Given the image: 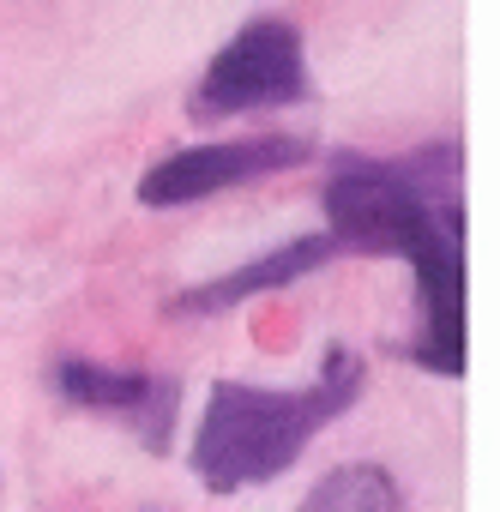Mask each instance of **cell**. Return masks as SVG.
Masks as SVG:
<instances>
[{
    "mask_svg": "<svg viewBox=\"0 0 500 512\" xmlns=\"http://www.w3.org/2000/svg\"><path fill=\"white\" fill-rule=\"evenodd\" d=\"M326 235L338 253L404 260L416 278V338L404 356L422 374L464 380V199H458V151L422 145L410 157H362L344 151L320 193Z\"/></svg>",
    "mask_w": 500,
    "mask_h": 512,
    "instance_id": "1",
    "label": "cell"
},
{
    "mask_svg": "<svg viewBox=\"0 0 500 512\" xmlns=\"http://www.w3.org/2000/svg\"><path fill=\"white\" fill-rule=\"evenodd\" d=\"M368 386V362L344 344L320 356V374L308 386H254V380H217L199 434H193V476L205 494H241V488H266L278 482L338 416L356 410Z\"/></svg>",
    "mask_w": 500,
    "mask_h": 512,
    "instance_id": "2",
    "label": "cell"
},
{
    "mask_svg": "<svg viewBox=\"0 0 500 512\" xmlns=\"http://www.w3.org/2000/svg\"><path fill=\"white\" fill-rule=\"evenodd\" d=\"M314 97L308 49L290 19H247L199 73L187 97V121H229V115H260L290 109Z\"/></svg>",
    "mask_w": 500,
    "mask_h": 512,
    "instance_id": "3",
    "label": "cell"
},
{
    "mask_svg": "<svg viewBox=\"0 0 500 512\" xmlns=\"http://www.w3.org/2000/svg\"><path fill=\"white\" fill-rule=\"evenodd\" d=\"M314 157V139L296 133H254V139H211V145H181L163 163H151L139 175V205L151 211H175V205H199L211 193H229L241 181H266L284 169H302Z\"/></svg>",
    "mask_w": 500,
    "mask_h": 512,
    "instance_id": "4",
    "label": "cell"
},
{
    "mask_svg": "<svg viewBox=\"0 0 500 512\" xmlns=\"http://www.w3.org/2000/svg\"><path fill=\"white\" fill-rule=\"evenodd\" d=\"M49 386H55V398H67L79 410L127 422L145 452H169V434L181 422V380L139 374V368H109V362H91V356H61L49 368Z\"/></svg>",
    "mask_w": 500,
    "mask_h": 512,
    "instance_id": "5",
    "label": "cell"
},
{
    "mask_svg": "<svg viewBox=\"0 0 500 512\" xmlns=\"http://www.w3.org/2000/svg\"><path fill=\"white\" fill-rule=\"evenodd\" d=\"M338 260V241L332 235H290V241H278L272 253H260V260H247V266H235V272H223V278H211V284H193V290H181V296H169V314L175 320H211V314H229V308H241V302H254V296H272V290H296L302 278H314L320 266H332Z\"/></svg>",
    "mask_w": 500,
    "mask_h": 512,
    "instance_id": "6",
    "label": "cell"
},
{
    "mask_svg": "<svg viewBox=\"0 0 500 512\" xmlns=\"http://www.w3.org/2000/svg\"><path fill=\"white\" fill-rule=\"evenodd\" d=\"M296 512H410V506L386 464H338L308 488Z\"/></svg>",
    "mask_w": 500,
    "mask_h": 512,
    "instance_id": "7",
    "label": "cell"
}]
</instances>
